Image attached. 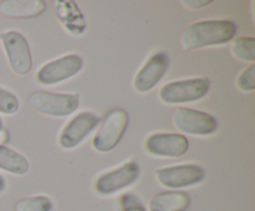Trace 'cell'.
Here are the masks:
<instances>
[{"mask_svg":"<svg viewBox=\"0 0 255 211\" xmlns=\"http://www.w3.org/2000/svg\"><path fill=\"white\" fill-rule=\"evenodd\" d=\"M237 25L229 20H207L192 24L182 34L184 50H196L206 46L223 45L234 39Z\"/></svg>","mask_w":255,"mask_h":211,"instance_id":"6da1fadb","label":"cell"},{"mask_svg":"<svg viewBox=\"0 0 255 211\" xmlns=\"http://www.w3.org/2000/svg\"><path fill=\"white\" fill-rule=\"evenodd\" d=\"M128 121V113L125 109L116 108L110 111L100 126L96 136L94 137V148L101 153H106L116 148L126 132Z\"/></svg>","mask_w":255,"mask_h":211,"instance_id":"7a4b0ae2","label":"cell"},{"mask_svg":"<svg viewBox=\"0 0 255 211\" xmlns=\"http://www.w3.org/2000/svg\"><path fill=\"white\" fill-rule=\"evenodd\" d=\"M211 83L208 78H193L184 81H173L164 84L159 89V98L163 103L179 104L196 102L203 98Z\"/></svg>","mask_w":255,"mask_h":211,"instance_id":"3957f363","label":"cell"},{"mask_svg":"<svg viewBox=\"0 0 255 211\" xmlns=\"http://www.w3.org/2000/svg\"><path fill=\"white\" fill-rule=\"evenodd\" d=\"M77 94L37 91L30 96L29 103L35 111L51 117H66L79 108Z\"/></svg>","mask_w":255,"mask_h":211,"instance_id":"277c9868","label":"cell"},{"mask_svg":"<svg viewBox=\"0 0 255 211\" xmlns=\"http://www.w3.org/2000/svg\"><path fill=\"white\" fill-rule=\"evenodd\" d=\"M0 41L12 71L20 76L29 73L32 59L26 39L20 32L6 31L0 35Z\"/></svg>","mask_w":255,"mask_h":211,"instance_id":"5b68a950","label":"cell"},{"mask_svg":"<svg viewBox=\"0 0 255 211\" xmlns=\"http://www.w3.org/2000/svg\"><path fill=\"white\" fill-rule=\"evenodd\" d=\"M172 122L178 131L193 136H208L218 128L217 119L206 112L191 108H176Z\"/></svg>","mask_w":255,"mask_h":211,"instance_id":"8992f818","label":"cell"},{"mask_svg":"<svg viewBox=\"0 0 255 211\" xmlns=\"http://www.w3.org/2000/svg\"><path fill=\"white\" fill-rule=\"evenodd\" d=\"M82 65H84V61L79 55H67V56L60 57L44 65L37 71L36 79L39 83L46 84V86L56 84L76 76L81 71Z\"/></svg>","mask_w":255,"mask_h":211,"instance_id":"52a82bcc","label":"cell"},{"mask_svg":"<svg viewBox=\"0 0 255 211\" xmlns=\"http://www.w3.org/2000/svg\"><path fill=\"white\" fill-rule=\"evenodd\" d=\"M206 176L202 166L194 164L167 166L156 170V178L161 185L169 189H181L198 184Z\"/></svg>","mask_w":255,"mask_h":211,"instance_id":"ba28073f","label":"cell"},{"mask_svg":"<svg viewBox=\"0 0 255 211\" xmlns=\"http://www.w3.org/2000/svg\"><path fill=\"white\" fill-rule=\"evenodd\" d=\"M139 166L136 161L125 163L120 168L104 174L95 183V190L100 195H111L134 183L138 179Z\"/></svg>","mask_w":255,"mask_h":211,"instance_id":"9c48e42d","label":"cell"},{"mask_svg":"<svg viewBox=\"0 0 255 211\" xmlns=\"http://www.w3.org/2000/svg\"><path fill=\"white\" fill-rule=\"evenodd\" d=\"M100 124V118L91 112H82L71 119L62 129L59 144L64 149H72L79 145Z\"/></svg>","mask_w":255,"mask_h":211,"instance_id":"30bf717a","label":"cell"},{"mask_svg":"<svg viewBox=\"0 0 255 211\" xmlns=\"http://www.w3.org/2000/svg\"><path fill=\"white\" fill-rule=\"evenodd\" d=\"M144 148L156 156L177 158L187 153L189 148L188 139L176 133H157L147 138Z\"/></svg>","mask_w":255,"mask_h":211,"instance_id":"8fae6325","label":"cell"},{"mask_svg":"<svg viewBox=\"0 0 255 211\" xmlns=\"http://www.w3.org/2000/svg\"><path fill=\"white\" fill-rule=\"evenodd\" d=\"M169 66L168 56L163 52H157L152 55L146 64L142 66L133 81V87L139 93L149 92L167 72Z\"/></svg>","mask_w":255,"mask_h":211,"instance_id":"7c38bea8","label":"cell"},{"mask_svg":"<svg viewBox=\"0 0 255 211\" xmlns=\"http://www.w3.org/2000/svg\"><path fill=\"white\" fill-rule=\"evenodd\" d=\"M46 5L41 0H4L0 1V14L9 19H31L41 15Z\"/></svg>","mask_w":255,"mask_h":211,"instance_id":"4fadbf2b","label":"cell"},{"mask_svg":"<svg viewBox=\"0 0 255 211\" xmlns=\"http://www.w3.org/2000/svg\"><path fill=\"white\" fill-rule=\"evenodd\" d=\"M54 12L65 29L71 34L80 35L86 30V22L77 5L72 1H54Z\"/></svg>","mask_w":255,"mask_h":211,"instance_id":"5bb4252c","label":"cell"},{"mask_svg":"<svg viewBox=\"0 0 255 211\" xmlns=\"http://www.w3.org/2000/svg\"><path fill=\"white\" fill-rule=\"evenodd\" d=\"M191 205L188 194L182 191H164L154 195L148 204L149 211H186Z\"/></svg>","mask_w":255,"mask_h":211,"instance_id":"9a60e30c","label":"cell"},{"mask_svg":"<svg viewBox=\"0 0 255 211\" xmlns=\"http://www.w3.org/2000/svg\"><path fill=\"white\" fill-rule=\"evenodd\" d=\"M0 169L15 175H22L29 170V161L20 153L0 144Z\"/></svg>","mask_w":255,"mask_h":211,"instance_id":"2e32d148","label":"cell"},{"mask_svg":"<svg viewBox=\"0 0 255 211\" xmlns=\"http://www.w3.org/2000/svg\"><path fill=\"white\" fill-rule=\"evenodd\" d=\"M231 52L236 59L253 64L255 61V39L254 37H238L232 42Z\"/></svg>","mask_w":255,"mask_h":211,"instance_id":"e0dca14e","label":"cell"},{"mask_svg":"<svg viewBox=\"0 0 255 211\" xmlns=\"http://www.w3.org/2000/svg\"><path fill=\"white\" fill-rule=\"evenodd\" d=\"M52 203L46 196L25 198L15 204V211H51Z\"/></svg>","mask_w":255,"mask_h":211,"instance_id":"ac0fdd59","label":"cell"},{"mask_svg":"<svg viewBox=\"0 0 255 211\" xmlns=\"http://www.w3.org/2000/svg\"><path fill=\"white\" fill-rule=\"evenodd\" d=\"M19 109V101L16 96L6 89L0 88V112L5 114H12Z\"/></svg>","mask_w":255,"mask_h":211,"instance_id":"d6986e66","label":"cell"},{"mask_svg":"<svg viewBox=\"0 0 255 211\" xmlns=\"http://www.w3.org/2000/svg\"><path fill=\"white\" fill-rule=\"evenodd\" d=\"M237 86L239 89L244 92H251L255 89V65L252 64L247 67L238 77Z\"/></svg>","mask_w":255,"mask_h":211,"instance_id":"ffe728a7","label":"cell"},{"mask_svg":"<svg viewBox=\"0 0 255 211\" xmlns=\"http://www.w3.org/2000/svg\"><path fill=\"white\" fill-rule=\"evenodd\" d=\"M182 5L189 9H201V7L207 6L211 4V0H182Z\"/></svg>","mask_w":255,"mask_h":211,"instance_id":"44dd1931","label":"cell"},{"mask_svg":"<svg viewBox=\"0 0 255 211\" xmlns=\"http://www.w3.org/2000/svg\"><path fill=\"white\" fill-rule=\"evenodd\" d=\"M7 141V133L6 132L1 131L0 132V144H2L4 141Z\"/></svg>","mask_w":255,"mask_h":211,"instance_id":"7402d4cb","label":"cell"},{"mask_svg":"<svg viewBox=\"0 0 255 211\" xmlns=\"http://www.w3.org/2000/svg\"><path fill=\"white\" fill-rule=\"evenodd\" d=\"M125 211H146L143 208H141V206H133V208H128L126 209Z\"/></svg>","mask_w":255,"mask_h":211,"instance_id":"603a6c76","label":"cell"},{"mask_svg":"<svg viewBox=\"0 0 255 211\" xmlns=\"http://www.w3.org/2000/svg\"><path fill=\"white\" fill-rule=\"evenodd\" d=\"M5 185H6V184H5L4 178H2V176L0 175V191L4 190V189H5Z\"/></svg>","mask_w":255,"mask_h":211,"instance_id":"cb8c5ba5","label":"cell"},{"mask_svg":"<svg viewBox=\"0 0 255 211\" xmlns=\"http://www.w3.org/2000/svg\"><path fill=\"white\" fill-rule=\"evenodd\" d=\"M2 131V122H1V119H0V132Z\"/></svg>","mask_w":255,"mask_h":211,"instance_id":"d4e9b609","label":"cell"}]
</instances>
